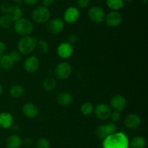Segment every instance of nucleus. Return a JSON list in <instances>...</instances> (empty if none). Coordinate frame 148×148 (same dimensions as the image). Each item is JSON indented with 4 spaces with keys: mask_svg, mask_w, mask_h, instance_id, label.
<instances>
[{
    "mask_svg": "<svg viewBox=\"0 0 148 148\" xmlns=\"http://www.w3.org/2000/svg\"><path fill=\"white\" fill-rule=\"evenodd\" d=\"M103 148H130V140L123 132H116L103 140Z\"/></svg>",
    "mask_w": 148,
    "mask_h": 148,
    "instance_id": "obj_1",
    "label": "nucleus"
},
{
    "mask_svg": "<svg viewBox=\"0 0 148 148\" xmlns=\"http://www.w3.org/2000/svg\"><path fill=\"white\" fill-rule=\"evenodd\" d=\"M14 30L16 33L21 36H30L33 30V24L30 20L25 17H21L14 22Z\"/></svg>",
    "mask_w": 148,
    "mask_h": 148,
    "instance_id": "obj_2",
    "label": "nucleus"
},
{
    "mask_svg": "<svg viewBox=\"0 0 148 148\" xmlns=\"http://www.w3.org/2000/svg\"><path fill=\"white\" fill-rule=\"evenodd\" d=\"M38 39L30 36H23L17 43L18 51L23 55H29L36 49Z\"/></svg>",
    "mask_w": 148,
    "mask_h": 148,
    "instance_id": "obj_3",
    "label": "nucleus"
},
{
    "mask_svg": "<svg viewBox=\"0 0 148 148\" xmlns=\"http://www.w3.org/2000/svg\"><path fill=\"white\" fill-rule=\"evenodd\" d=\"M32 19L38 24L47 23L51 17V12L48 7L44 6H38L33 10L31 14Z\"/></svg>",
    "mask_w": 148,
    "mask_h": 148,
    "instance_id": "obj_4",
    "label": "nucleus"
},
{
    "mask_svg": "<svg viewBox=\"0 0 148 148\" xmlns=\"http://www.w3.org/2000/svg\"><path fill=\"white\" fill-rule=\"evenodd\" d=\"M0 10L4 15H7L9 17H11L12 20L14 22L23 17V9L17 4L10 5L7 3H3L0 5Z\"/></svg>",
    "mask_w": 148,
    "mask_h": 148,
    "instance_id": "obj_5",
    "label": "nucleus"
},
{
    "mask_svg": "<svg viewBox=\"0 0 148 148\" xmlns=\"http://www.w3.org/2000/svg\"><path fill=\"white\" fill-rule=\"evenodd\" d=\"M117 131V126L114 123H108L101 124L95 130V135L100 139H103L116 133Z\"/></svg>",
    "mask_w": 148,
    "mask_h": 148,
    "instance_id": "obj_6",
    "label": "nucleus"
},
{
    "mask_svg": "<svg viewBox=\"0 0 148 148\" xmlns=\"http://www.w3.org/2000/svg\"><path fill=\"white\" fill-rule=\"evenodd\" d=\"M72 73V68L67 62H62L56 65L55 68V75L59 80H66L70 77Z\"/></svg>",
    "mask_w": 148,
    "mask_h": 148,
    "instance_id": "obj_7",
    "label": "nucleus"
},
{
    "mask_svg": "<svg viewBox=\"0 0 148 148\" xmlns=\"http://www.w3.org/2000/svg\"><path fill=\"white\" fill-rule=\"evenodd\" d=\"M88 17L94 23H101L105 20L106 12L102 7L99 6H92L88 12Z\"/></svg>",
    "mask_w": 148,
    "mask_h": 148,
    "instance_id": "obj_8",
    "label": "nucleus"
},
{
    "mask_svg": "<svg viewBox=\"0 0 148 148\" xmlns=\"http://www.w3.org/2000/svg\"><path fill=\"white\" fill-rule=\"evenodd\" d=\"M64 23L63 20L59 17H56L49 20L46 25V30L52 35L59 34L64 30Z\"/></svg>",
    "mask_w": 148,
    "mask_h": 148,
    "instance_id": "obj_9",
    "label": "nucleus"
},
{
    "mask_svg": "<svg viewBox=\"0 0 148 148\" xmlns=\"http://www.w3.org/2000/svg\"><path fill=\"white\" fill-rule=\"evenodd\" d=\"M95 115L100 120H106L110 118L111 113V108L109 105L105 103H100L97 104L93 110Z\"/></svg>",
    "mask_w": 148,
    "mask_h": 148,
    "instance_id": "obj_10",
    "label": "nucleus"
},
{
    "mask_svg": "<svg viewBox=\"0 0 148 148\" xmlns=\"http://www.w3.org/2000/svg\"><path fill=\"white\" fill-rule=\"evenodd\" d=\"M105 21L108 27L116 28L120 26L123 21L121 14L118 11H111L106 15Z\"/></svg>",
    "mask_w": 148,
    "mask_h": 148,
    "instance_id": "obj_11",
    "label": "nucleus"
},
{
    "mask_svg": "<svg viewBox=\"0 0 148 148\" xmlns=\"http://www.w3.org/2000/svg\"><path fill=\"white\" fill-rule=\"evenodd\" d=\"M127 106V100L122 95L117 94L114 96L110 101V107L114 111L120 113L123 111Z\"/></svg>",
    "mask_w": 148,
    "mask_h": 148,
    "instance_id": "obj_12",
    "label": "nucleus"
},
{
    "mask_svg": "<svg viewBox=\"0 0 148 148\" xmlns=\"http://www.w3.org/2000/svg\"><path fill=\"white\" fill-rule=\"evenodd\" d=\"M23 67L27 73H35L40 68V60L36 55H32L25 59Z\"/></svg>",
    "mask_w": 148,
    "mask_h": 148,
    "instance_id": "obj_13",
    "label": "nucleus"
},
{
    "mask_svg": "<svg viewBox=\"0 0 148 148\" xmlns=\"http://www.w3.org/2000/svg\"><path fill=\"white\" fill-rule=\"evenodd\" d=\"M74 52L73 46L69 42H62L57 47V55L62 59H68L72 55Z\"/></svg>",
    "mask_w": 148,
    "mask_h": 148,
    "instance_id": "obj_14",
    "label": "nucleus"
},
{
    "mask_svg": "<svg viewBox=\"0 0 148 148\" xmlns=\"http://www.w3.org/2000/svg\"><path fill=\"white\" fill-rule=\"evenodd\" d=\"M79 17V11L77 7H69L64 13V20L66 23L72 24L75 23Z\"/></svg>",
    "mask_w": 148,
    "mask_h": 148,
    "instance_id": "obj_15",
    "label": "nucleus"
},
{
    "mask_svg": "<svg viewBox=\"0 0 148 148\" xmlns=\"http://www.w3.org/2000/svg\"><path fill=\"white\" fill-rule=\"evenodd\" d=\"M141 118L135 113H130L124 118V123L128 129H137L141 125Z\"/></svg>",
    "mask_w": 148,
    "mask_h": 148,
    "instance_id": "obj_16",
    "label": "nucleus"
},
{
    "mask_svg": "<svg viewBox=\"0 0 148 148\" xmlns=\"http://www.w3.org/2000/svg\"><path fill=\"white\" fill-rule=\"evenodd\" d=\"M23 113L25 117L28 118H34L38 115V109L36 104L31 102L25 104L23 107Z\"/></svg>",
    "mask_w": 148,
    "mask_h": 148,
    "instance_id": "obj_17",
    "label": "nucleus"
},
{
    "mask_svg": "<svg viewBox=\"0 0 148 148\" xmlns=\"http://www.w3.org/2000/svg\"><path fill=\"white\" fill-rule=\"evenodd\" d=\"M13 124V116L11 113L2 112L0 113V127L2 129H10Z\"/></svg>",
    "mask_w": 148,
    "mask_h": 148,
    "instance_id": "obj_18",
    "label": "nucleus"
},
{
    "mask_svg": "<svg viewBox=\"0 0 148 148\" xmlns=\"http://www.w3.org/2000/svg\"><path fill=\"white\" fill-rule=\"evenodd\" d=\"M73 101V98L71 94L66 91H63V92L59 93L56 97V102L59 105L62 106H69L72 104Z\"/></svg>",
    "mask_w": 148,
    "mask_h": 148,
    "instance_id": "obj_19",
    "label": "nucleus"
},
{
    "mask_svg": "<svg viewBox=\"0 0 148 148\" xmlns=\"http://www.w3.org/2000/svg\"><path fill=\"white\" fill-rule=\"evenodd\" d=\"M22 144H23V140L17 134H12L8 136L6 140L7 148H20Z\"/></svg>",
    "mask_w": 148,
    "mask_h": 148,
    "instance_id": "obj_20",
    "label": "nucleus"
},
{
    "mask_svg": "<svg viewBox=\"0 0 148 148\" xmlns=\"http://www.w3.org/2000/svg\"><path fill=\"white\" fill-rule=\"evenodd\" d=\"M14 61L9 55H0V67L4 70H10L14 66Z\"/></svg>",
    "mask_w": 148,
    "mask_h": 148,
    "instance_id": "obj_21",
    "label": "nucleus"
},
{
    "mask_svg": "<svg viewBox=\"0 0 148 148\" xmlns=\"http://www.w3.org/2000/svg\"><path fill=\"white\" fill-rule=\"evenodd\" d=\"M147 145L145 138L142 136H137L132 138L130 142V148H145Z\"/></svg>",
    "mask_w": 148,
    "mask_h": 148,
    "instance_id": "obj_22",
    "label": "nucleus"
},
{
    "mask_svg": "<svg viewBox=\"0 0 148 148\" xmlns=\"http://www.w3.org/2000/svg\"><path fill=\"white\" fill-rule=\"evenodd\" d=\"M43 89L47 92L53 91L56 87V81L53 77H48L43 81Z\"/></svg>",
    "mask_w": 148,
    "mask_h": 148,
    "instance_id": "obj_23",
    "label": "nucleus"
},
{
    "mask_svg": "<svg viewBox=\"0 0 148 148\" xmlns=\"http://www.w3.org/2000/svg\"><path fill=\"white\" fill-rule=\"evenodd\" d=\"M106 5L112 11H118L124 7L123 0H106Z\"/></svg>",
    "mask_w": 148,
    "mask_h": 148,
    "instance_id": "obj_24",
    "label": "nucleus"
},
{
    "mask_svg": "<svg viewBox=\"0 0 148 148\" xmlns=\"http://www.w3.org/2000/svg\"><path fill=\"white\" fill-rule=\"evenodd\" d=\"M25 93V89L23 86L20 84H15V85L12 86L10 89V94L14 98H19L22 97Z\"/></svg>",
    "mask_w": 148,
    "mask_h": 148,
    "instance_id": "obj_25",
    "label": "nucleus"
},
{
    "mask_svg": "<svg viewBox=\"0 0 148 148\" xmlns=\"http://www.w3.org/2000/svg\"><path fill=\"white\" fill-rule=\"evenodd\" d=\"M36 48L38 49V51L41 54H46L48 53L49 51V44H48L45 40H43V39L37 40Z\"/></svg>",
    "mask_w": 148,
    "mask_h": 148,
    "instance_id": "obj_26",
    "label": "nucleus"
},
{
    "mask_svg": "<svg viewBox=\"0 0 148 148\" xmlns=\"http://www.w3.org/2000/svg\"><path fill=\"white\" fill-rule=\"evenodd\" d=\"M13 20L10 17H9L7 15H4L0 17V26L4 28H9L12 26L13 24Z\"/></svg>",
    "mask_w": 148,
    "mask_h": 148,
    "instance_id": "obj_27",
    "label": "nucleus"
},
{
    "mask_svg": "<svg viewBox=\"0 0 148 148\" xmlns=\"http://www.w3.org/2000/svg\"><path fill=\"white\" fill-rule=\"evenodd\" d=\"M94 107L92 103L85 102L82 104L80 107V111L84 115H90L93 112Z\"/></svg>",
    "mask_w": 148,
    "mask_h": 148,
    "instance_id": "obj_28",
    "label": "nucleus"
},
{
    "mask_svg": "<svg viewBox=\"0 0 148 148\" xmlns=\"http://www.w3.org/2000/svg\"><path fill=\"white\" fill-rule=\"evenodd\" d=\"M36 148H50V142L49 139L44 137L38 139L36 144Z\"/></svg>",
    "mask_w": 148,
    "mask_h": 148,
    "instance_id": "obj_29",
    "label": "nucleus"
},
{
    "mask_svg": "<svg viewBox=\"0 0 148 148\" xmlns=\"http://www.w3.org/2000/svg\"><path fill=\"white\" fill-rule=\"evenodd\" d=\"M9 55L10 56V57L12 59V60L14 62H19V61L21 60L22 59V54L19 52L18 50H14L12 51Z\"/></svg>",
    "mask_w": 148,
    "mask_h": 148,
    "instance_id": "obj_30",
    "label": "nucleus"
},
{
    "mask_svg": "<svg viewBox=\"0 0 148 148\" xmlns=\"http://www.w3.org/2000/svg\"><path fill=\"white\" fill-rule=\"evenodd\" d=\"M91 0H76V4L79 8L85 9L90 5Z\"/></svg>",
    "mask_w": 148,
    "mask_h": 148,
    "instance_id": "obj_31",
    "label": "nucleus"
},
{
    "mask_svg": "<svg viewBox=\"0 0 148 148\" xmlns=\"http://www.w3.org/2000/svg\"><path fill=\"white\" fill-rule=\"evenodd\" d=\"M110 118L111 119L113 122H117L120 120L121 118V115H120V113L116 111L111 112V115H110Z\"/></svg>",
    "mask_w": 148,
    "mask_h": 148,
    "instance_id": "obj_32",
    "label": "nucleus"
},
{
    "mask_svg": "<svg viewBox=\"0 0 148 148\" xmlns=\"http://www.w3.org/2000/svg\"><path fill=\"white\" fill-rule=\"evenodd\" d=\"M77 41V36L76 34H74V33H72V34L69 35V36H68V41L69 44H71L72 45V44H75V42Z\"/></svg>",
    "mask_w": 148,
    "mask_h": 148,
    "instance_id": "obj_33",
    "label": "nucleus"
},
{
    "mask_svg": "<svg viewBox=\"0 0 148 148\" xmlns=\"http://www.w3.org/2000/svg\"><path fill=\"white\" fill-rule=\"evenodd\" d=\"M55 2V0H42V4L44 7H48L49 8V7H51Z\"/></svg>",
    "mask_w": 148,
    "mask_h": 148,
    "instance_id": "obj_34",
    "label": "nucleus"
},
{
    "mask_svg": "<svg viewBox=\"0 0 148 148\" xmlns=\"http://www.w3.org/2000/svg\"><path fill=\"white\" fill-rule=\"evenodd\" d=\"M23 1H24L25 3L27 4V5L33 6V5H36V4H37L40 0H23Z\"/></svg>",
    "mask_w": 148,
    "mask_h": 148,
    "instance_id": "obj_35",
    "label": "nucleus"
},
{
    "mask_svg": "<svg viewBox=\"0 0 148 148\" xmlns=\"http://www.w3.org/2000/svg\"><path fill=\"white\" fill-rule=\"evenodd\" d=\"M6 49H7V47H6L5 44L2 41H0V55H3L5 52Z\"/></svg>",
    "mask_w": 148,
    "mask_h": 148,
    "instance_id": "obj_36",
    "label": "nucleus"
},
{
    "mask_svg": "<svg viewBox=\"0 0 148 148\" xmlns=\"http://www.w3.org/2000/svg\"><path fill=\"white\" fill-rule=\"evenodd\" d=\"M2 92H3V87H2V86H1V84H0V96L1 95Z\"/></svg>",
    "mask_w": 148,
    "mask_h": 148,
    "instance_id": "obj_37",
    "label": "nucleus"
},
{
    "mask_svg": "<svg viewBox=\"0 0 148 148\" xmlns=\"http://www.w3.org/2000/svg\"><path fill=\"white\" fill-rule=\"evenodd\" d=\"M12 1H14V2L17 3V4H19V3L22 2V1H23V0H12Z\"/></svg>",
    "mask_w": 148,
    "mask_h": 148,
    "instance_id": "obj_38",
    "label": "nucleus"
},
{
    "mask_svg": "<svg viewBox=\"0 0 148 148\" xmlns=\"http://www.w3.org/2000/svg\"><path fill=\"white\" fill-rule=\"evenodd\" d=\"M123 1H124V2H132V1H134V0H123Z\"/></svg>",
    "mask_w": 148,
    "mask_h": 148,
    "instance_id": "obj_39",
    "label": "nucleus"
},
{
    "mask_svg": "<svg viewBox=\"0 0 148 148\" xmlns=\"http://www.w3.org/2000/svg\"><path fill=\"white\" fill-rule=\"evenodd\" d=\"M98 1H102V0H98Z\"/></svg>",
    "mask_w": 148,
    "mask_h": 148,
    "instance_id": "obj_40",
    "label": "nucleus"
},
{
    "mask_svg": "<svg viewBox=\"0 0 148 148\" xmlns=\"http://www.w3.org/2000/svg\"><path fill=\"white\" fill-rule=\"evenodd\" d=\"M30 148H31V147H30Z\"/></svg>",
    "mask_w": 148,
    "mask_h": 148,
    "instance_id": "obj_41",
    "label": "nucleus"
}]
</instances>
